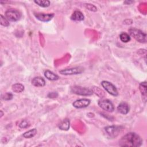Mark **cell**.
<instances>
[{
    "label": "cell",
    "instance_id": "6da1fadb",
    "mask_svg": "<svg viewBox=\"0 0 147 147\" xmlns=\"http://www.w3.org/2000/svg\"><path fill=\"white\" fill-rule=\"evenodd\" d=\"M142 139L136 133L129 132L123 136L119 141L120 146L138 147L142 144Z\"/></svg>",
    "mask_w": 147,
    "mask_h": 147
},
{
    "label": "cell",
    "instance_id": "7a4b0ae2",
    "mask_svg": "<svg viewBox=\"0 0 147 147\" xmlns=\"http://www.w3.org/2000/svg\"><path fill=\"white\" fill-rule=\"evenodd\" d=\"M128 32L130 36L133 37L137 41L140 43L146 42V34L140 29L136 28H130Z\"/></svg>",
    "mask_w": 147,
    "mask_h": 147
},
{
    "label": "cell",
    "instance_id": "3957f363",
    "mask_svg": "<svg viewBox=\"0 0 147 147\" xmlns=\"http://www.w3.org/2000/svg\"><path fill=\"white\" fill-rule=\"evenodd\" d=\"M71 91L74 94L82 96H90L93 94L92 89L79 86H74L71 87Z\"/></svg>",
    "mask_w": 147,
    "mask_h": 147
},
{
    "label": "cell",
    "instance_id": "277c9868",
    "mask_svg": "<svg viewBox=\"0 0 147 147\" xmlns=\"http://www.w3.org/2000/svg\"><path fill=\"white\" fill-rule=\"evenodd\" d=\"M5 17L9 21L16 22L18 21L21 17V13L14 9H10L7 10L5 13Z\"/></svg>",
    "mask_w": 147,
    "mask_h": 147
},
{
    "label": "cell",
    "instance_id": "5b68a950",
    "mask_svg": "<svg viewBox=\"0 0 147 147\" xmlns=\"http://www.w3.org/2000/svg\"><path fill=\"white\" fill-rule=\"evenodd\" d=\"M102 87L110 95L114 96L118 95V92L116 87L111 82L107 80H103L100 83Z\"/></svg>",
    "mask_w": 147,
    "mask_h": 147
},
{
    "label": "cell",
    "instance_id": "8992f818",
    "mask_svg": "<svg viewBox=\"0 0 147 147\" xmlns=\"http://www.w3.org/2000/svg\"><path fill=\"white\" fill-rule=\"evenodd\" d=\"M123 127L122 126H118V125H112L108 126L105 127V130L106 133L112 138L116 137L118 136L119 133L123 130Z\"/></svg>",
    "mask_w": 147,
    "mask_h": 147
},
{
    "label": "cell",
    "instance_id": "52a82bcc",
    "mask_svg": "<svg viewBox=\"0 0 147 147\" xmlns=\"http://www.w3.org/2000/svg\"><path fill=\"white\" fill-rule=\"evenodd\" d=\"M84 71V68L82 67H75L69 68H65L59 71V73L63 75H73L80 74Z\"/></svg>",
    "mask_w": 147,
    "mask_h": 147
},
{
    "label": "cell",
    "instance_id": "ba28073f",
    "mask_svg": "<svg viewBox=\"0 0 147 147\" xmlns=\"http://www.w3.org/2000/svg\"><path fill=\"white\" fill-rule=\"evenodd\" d=\"M98 106L103 110L111 113L114 110V106L111 100L107 99H100L98 102Z\"/></svg>",
    "mask_w": 147,
    "mask_h": 147
},
{
    "label": "cell",
    "instance_id": "9c48e42d",
    "mask_svg": "<svg viewBox=\"0 0 147 147\" xmlns=\"http://www.w3.org/2000/svg\"><path fill=\"white\" fill-rule=\"evenodd\" d=\"M91 103L89 99L81 98L76 100L72 103V106L76 109H82L88 107Z\"/></svg>",
    "mask_w": 147,
    "mask_h": 147
},
{
    "label": "cell",
    "instance_id": "30bf717a",
    "mask_svg": "<svg viewBox=\"0 0 147 147\" xmlns=\"http://www.w3.org/2000/svg\"><path fill=\"white\" fill-rule=\"evenodd\" d=\"M34 16L38 20L41 22H49L54 17L53 13H34Z\"/></svg>",
    "mask_w": 147,
    "mask_h": 147
},
{
    "label": "cell",
    "instance_id": "8fae6325",
    "mask_svg": "<svg viewBox=\"0 0 147 147\" xmlns=\"http://www.w3.org/2000/svg\"><path fill=\"white\" fill-rule=\"evenodd\" d=\"M129 110H130V108H129V105L127 103L124 102H121L117 106L118 112L123 115L127 114L129 113Z\"/></svg>",
    "mask_w": 147,
    "mask_h": 147
},
{
    "label": "cell",
    "instance_id": "7c38bea8",
    "mask_svg": "<svg viewBox=\"0 0 147 147\" xmlns=\"http://www.w3.org/2000/svg\"><path fill=\"white\" fill-rule=\"evenodd\" d=\"M31 83L32 85L37 87H42L45 85V81L44 79L40 76H36L33 78Z\"/></svg>",
    "mask_w": 147,
    "mask_h": 147
},
{
    "label": "cell",
    "instance_id": "4fadbf2b",
    "mask_svg": "<svg viewBox=\"0 0 147 147\" xmlns=\"http://www.w3.org/2000/svg\"><path fill=\"white\" fill-rule=\"evenodd\" d=\"M84 19V16L80 10H75L71 16V20L75 21H82Z\"/></svg>",
    "mask_w": 147,
    "mask_h": 147
},
{
    "label": "cell",
    "instance_id": "5bb4252c",
    "mask_svg": "<svg viewBox=\"0 0 147 147\" xmlns=\"http://www.w3.org/2000/svg\"><path fill=\"white\" fill-rule=\"evenodd\" d=\"M44 76L49 80H51V81H55V80H57L59 79V76L56 75V74L53 73L52 71L47 69L46 71H45L44 72Z\"/></svg>",
    "mask_w": 147,
    "mask_h": 147
},
{
    "label": "cell",
    "instance_id": "9a60e30c",
    "mask_svg": "<svg viewBox=\"0 0 147 147\" xmlns=\"http://www.w3.org/2000/svg\"><path fill=\"white\" fill-rule=\"evenodd\" d=\"M139 90L141 92L142 96L144 98L145 101L146 99V95H147V86H146V82H143L140 83L139 85Z\"/></svg>",
    "mask_w": 147,
    "mask_h": 147
},
{
    "label": "cell",
    "instance_id": "2e32d148",
    "mask_svg": "<svg viewBox=\"0 0 147 147\" xmlns=\"http://www.w3.org/2000/svg\"><path fill=\"white\" fill-rule=\"evenodd\" d=\"M70 126V121L69 119L68 118L64 119L59 125V128L60 130L67 131L69 129Z\"/></svg>",
    "mask_w": 147,
    "mask_h": 147
},
{
    "label": "cell",
    "instance_id": "e0dca14e",
    "mask_svg": "<svg viewBox=\"0 0 147 147\" xmlns=\"http://www.w3.org/2000/svg\"><path fill=\"white\" fill-rule=\"evenodd\" d=\"M12 90L16 93H20L24 91V86L21 83H15L11 86Z\"/></svg>",
    "mask_w": 147,
    "mask_h": 147
},
{
    "label": "cell",
    "instance_id": "ac0fdd59",
    "mask_svg": "<svg viewBox=\"0 0 147 147\" xmlns=\"http://www.w3.org/2000/svg\"><path fill=\"white\" fill-rule=\"evenodd\" d=\"M37 129L36 128H34L25 132L22 136L25 138H31L34 137L37 134Z\"/></svg>",
    "mask_w": 147,
    "mask_h": 147
},
{
    "label": "cell",
    "instance_id": "d6986e66",
    "mask_svg": "<svg viewBox=\"0 0 147 147\" xmlns=\"http://www.w3.org/2000/svg\"><path fill=\"white\" fill-rule=\"evenodd\" d=\"M34 2L42 7H47L50 6L51 2L48 0H35Z\"/></svg>",
    "mask_w": 147,
    "mask_h": 147
},
{
    "label": "cell",
    "instance_id": "ffe728a7",
    "mask_svg": "<svg viewBox=\"0 0 147 147\" xmlns=\"http://www.w3.org/2000/svg\"><path fill=\"white\" fill-rule=\"evenodd\" d=\"M119 38L122 42L125 43L128 42L129 41H130V39H131L130 35L125 32H123L120 34Z\"/></svg>",
    "mask_w": 147,
    "mask_h": 147
},
{
    "label": "cell",
    "instance_id": "44dd1931",
    "mask_svg": "<svg viewBox=\"0 0 147 147\" xmlns=\"http://www.w3.org/2000/svg\"><path fill=\"white\" fill-rule=\"evenodd\" d=\"M0 16H1V18H0V24H1V25L2 26H5V27L9 26L10 24H9V22L8 20L2 14H1Z\"/></svg>",
    "mask_w": 147,
    "mask_h": 147
},
{
    "label": "cell",
    "instance_id": "7402d4cb",
    "mask_svg": "<svg viewBox=\"0 0 147 147\" xmlns=\"http://www.w3.org/2000/svg\"><path fill=\"white\" fill-rule=\"evenodd\" d=\"M30 126V123L29 122V121H28L27 120H25V119H24L22 120L20 125H19V127L20 128H22V129H24V128H27L29 126Z\"/></svg>",
    "mask_w": 147,
    "mask_h": 147
},
{
    "label": "cell",
    "instance_id": "603a6c76",
    "mask_svg": "<svg viewBox=\"0 0 147 147\" xmlns=\"http://www.w3.org/2000/svg\"><path fill=\"white\" fill-rule=\"evenodd\" d=\"M84 6L89 10L92 11H96L97 10V8L95 6H94L91 3H85Z\"/></svg>",
    "mask_w": 147,
    "mask_h": 147
},
{
    "label": "cell",
    "instance_id": "cb8c5ba5",
    "mask_svg": "<svg viewBox=\"0 0 147 147\" xmlns=\"http://www.w3.org/2000/svg\"><path fill=\"white\" fill-rule=\"evenodd\" d=\"M13 94L10 92H7L6 94H5L3 95H2V98L3 100H10L11 99H12L13 98Z\"/></svg>",
    "mask_w": 147,
    "mask_h": 147
},
{
    "label": "cell",
    "instance_id": "d4e9b609",
    "mask_svg": "<svg viewBox=\"0 0 147 147\" xmlns=\"http://www.w3.org/2000/svg\"><path fill=\"white\" fill-rule=\"evenodd\" d=\"M47 96L49 98H57L58 96V93L57 92H51L49 93H48V94L47 95Z\"/></svg>",
    "mask_w": 147,
    "mask_h": 147
},
{
    "label": "cell",
    "instance_id": "484cf974",
    "mask_svg": "<svg viewBox=\"0 0 147 147\" xmlns=\"http://www.w3.org/2000/svg\"><path fill=\"white\" fill-rule=\"evenodd\" d=\"M1 117H2V115H3V113H2V110H1Z\"/></svg>",
    "mask_w": 147,
    "mask_h": 147
}]
</instances>
